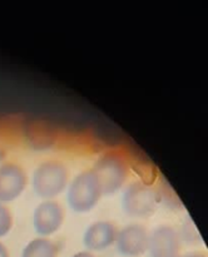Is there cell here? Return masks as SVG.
<instances>
[{
  "label": "cell",
  "mask_w": 208,
  "mask_h": 257,
  "mask_svg": "<svg viewBox=\"0 0 208 257\" xmlns=\"http://www.w3.org/2000/svg\"><path fill=\"white\" fill-rule=\"evenodd\" d=\"M148 251L152 257H174L180 251V237L174 227L158 226L149 235Z\"/></svg>",
  "instance_id": "ba28073f"
},
{
  "label": "cell",
  "mask_w": 208,
  "mask_h": 257,
  "mask_svg": "<svg viewBox=\"0 0 208 257\" xmlns=\"http://www.w3.org/2000/svg\"><path fill=\"white\" fill-rule=\"evenodd\" d=\"M158 205V195L154 188L142 182H133L125 188L122 197V207L130 217H148L153 215Z\"/></svg>",
  "instance_id": "277c9868"
},
{
  "label": "cell",
  "mask_w": 208,
  "mask_h": 257,
  "mask_svg": "<svg viewBox=\"0 0 208 257\" xmlns=\"http://www.w3.org/2000/svg\"><path fill=\"white\" fill-rule=\"evenodd\" d=\"M0 257H10L9 250H8L7 246L3 242H0Z\"/></svg>",
  "instance_id": "7c38bea8"
},
{
  "label": "cell",
  "mask_w": 208,
  "mask_h": 257,
  "mask_svg": "<svg viewBox=\"0 0 208 257\" xmlns=\"http://www.w3.org/2000/svg\"><path fill=\"white\" fill-rule=\"evenodd\" d=\"M69 171L60 161H44L33 173V190L43 200H53L67 188Z\"/></svg>",
  "instance_id": "6da1fadb"
},
{
  "label": "cell",
  "mask_w": 208,
  "mask_h": 257,
  "mask_svg": "<svg viewBox=\"0 0 208 257\" xmlns=\"http://www.w3.org/2000/svg\"><path fill=\"white\" fill-rule=\"evenodd\" d=\"M92 171L99 181L103 195H114L120 191L129 173L127 161L114 152L105 153L98 158Z\"/></svg>",
  "instance_id": "3957f363"
},
{
  "label": "cell",
  "mask_w": 208,
  "mask_h": 257,
  "mask_svg": "<svg viewBox=\"0 0 208 257\" xmlns=\"http://www.w3.org/2000/svg\"><path fill=\"white\" fill-rule=\"evenodd\" d=\"M64 208L54 200L42 201L33 212V227L40 237H48L62 227Z\"/></svg>",
  "instance_id": "5b68a950"
},
{
  "label": "cell",
  "mask_w": 208,
  "mask_h": 257,
  "mask_svg": "<svg viewBox=\"0 0 208 257\" xmlns=\"http://www.w3.org/2000/svg\"><path fill=\"white\" fill-rule=\"evenodd\" d=\"M58 246L48 237H37L25 245L20 257H58Z\"/></svg>",
  "instance_id": "30bf717a"
},
{
  "label": "cell",
  "mask_w": 208,
  "mask_h": 257,
  "mask_svg": "<svg viewBox=\"0 0 208 257\" xmlns=\"http://www.w3.org/2000/svg\"><path fill=\"white\" fill-rule=\"evenodd\" d=\"M174 257H204L203 255H200V253H193V255H187V256H174Z\"/></svg>",
  "instance_id": "5bb4252c"
},
{
  "label": "cell",
  "mask_w": 208,
  "mask_h": 257,
  "mask_svg": "<svg viewBox=\"0 0 208 257\" xmlns=\"http://www.w3.org/2000/svg\"><path fill=\"white\" fill-rule=\"evenodd\" d=\"M114 243L122 256L140 257L148 251L149 233L143 225L132 223L118 231Z\"/></svg>",
  "instance_id": "8992f818"
},
{
  "label": "cell",
  "mask_w": 208,
  "mask_h": 257,
  "mask_svg": "<svg viewBox=\"0 0 208 257\" xmlns=\"http://www.w3.org/2000/svg\"><path fill=\"white\" fill-rule=\"evenodd\" d=\"M28 185V175L24 168L14 162L0 166V203L7 205L22 196Z\"/></svg>",
  "instance_id": "52a82bcc"
},
{
  "label": "cell",
  "mask_w": 208,
  "mask_h": 257,
  "mask_svg": "<svg viewBox=\"0 0 208 257\" xmlns=\"http://www.w3.org/2000/svg\"><path fill=\"white\" fill-rule=\"evenodd\" d=\"M118 230L109 221H95L90 223L83 235V243L88 251H103L115 242Z\"/></svg>",
  "instance_id": "9c48e42d"
},
{
  "label": "cell",
  "mask_w": 208,
  "mask_h": 257,
  "mask_svg": "<svg viewBox=\"0 0 208 257\" xmlns=\"http://www.w3.org/2000/svg\"><path fill=\"white\" fill-rule=\"evenodd\" d=\"M13 223H14V218L9 207L0 203V238L7 236L12 231Z\"/></svg>",
  "instance_id": "8fae6325"
},
{
  "label": "cell",
  "mask_w": 208,
  "mask_h": 257,
  "mask_svg": "<svg viewBox=\"0 0 208 257\" xmlns=\"http://www.w3.org/2000/svg\"><path fill=\"white\" fill-rule=\"evenodd\" d=\"M103 196L102 187L92 170L83 171L69 183L67 200L69 207L75 213H87L92 211Z\"/></svg>",
  "instance_id": "7a4b0ae2"
},
{
  "label": "cell",
  "mask_w": 208,
  "mask_h": 257,
  "mask_svg": "<svg viewBox=\"0 0 208 257\" xmlns=\"http://www.w3.org/2000/svg\"><path fill=\"white\" fill-rule=\"evenodd\" d=\"M72 257H95V256L93 255L92 252H89V251H82V252L75 253V255H73Z\"/></svg>",
  "instance_id": "4fadbf2b"
}]
</instances>
